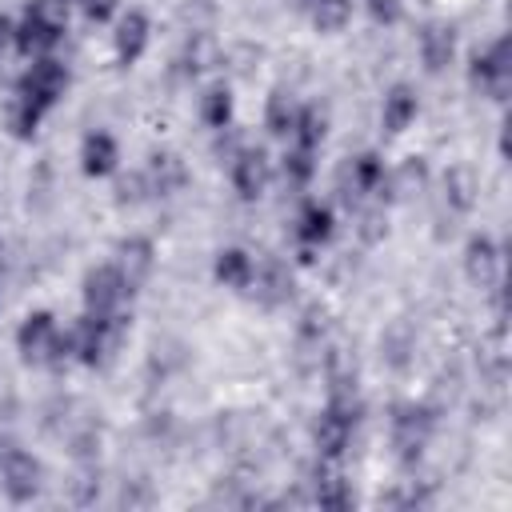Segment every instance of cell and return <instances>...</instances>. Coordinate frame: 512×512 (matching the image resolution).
<instances>
[{
    "label": "cell",
    "instance_id": "1",
    "mask_svg": "<svg viewBox=\"0 0 512 512\" xmlns=\"http://www.w3.org/2000/svg\"><path fill=\"white\" fill-rule=\"evenodd\" d=\"M360 416H364V400L356 392V376H332L328 400H324V408L316 416V428H312V444H316L320 464H332L348 452Z\"/></svg>",
    "mask_w": 512,
    "mask_h": 512
},
{
    "label": "cell",
    "instance_id": "2",
    "mask_svg": "<svg viewBox=\"0 0 512 512\" xmlns=\"http://www.w3.org/2000/svg\"><path fill=\"white\" fill-rule=\"evenodd\" d=\"M16 352L24 364H64L72 360V336L56 324L48 308H36L16 328Z\"/></svg>",
    "mask_w": 512,
    "mask_h": 512
},
{
    "label": "cell",
    "instance_id": "3",
    "mask_svg": "<svg viewBox=\"0 0 512 512\" xmlns=\"http://www.w3.org/2000/svg\"><path fill=\"white\" fill-rule=\"evenodd\" d=\"M436 432V412L420 400H400L392 404V416H388V436H392V456L400 468H416L428 440Z\"/></svg>",
    "mask_w": 512,
    "mask_h": 512
},
{
    "label": "cell",
    "instance_id": "4",
    "mask_svg": "<svg viewBox=\"0 0 512 512\" xmlns=\"http://www.w3.org/2000/svg\"><path fill=\"white\" fill-rule=\"evenodd\" d=\"M68 336H72V356L80 364L96 368V364H104L116 352V344L124 336V316H92V312H80V320L68 328Z\"/></svg>",
    "mask_w": 512,
    "mask_h": 512
},
{
    "label": "cell",
    "instance_id": "5",
    "mask_svg": "<svg viewBox=\"0 0 512 512\" xmlns=\"http://www.w3.org/2000/svg\"><path fill=\"white\" fill-rule=\"evenodd\" d=\"M68 84H72V76H68L64 60H56V56H36V60L20 72V80H16V96L28 100L32 108L48 112V108L60 104V96L68 92Z\"/></svg>",
    "mask_w": 512,
    "mask_h": 512
},
{
    "label": "cell",
    "instance_id": "6",
    "mask_svg": "<svg viewBox=\"0 0 512 512\" xmlns=\"http://www.w3.org/2000/svg\"><path fill=\"white\" fill-rule=\"evenodd\" d=\"M468 80H472V88H480L488 100H496V104L508 100V92H512V52H508V36H496L488 48L472 52Z\"/></svg>",
    "mask_w": 512,
    "mask_h": 512
},
{
    "label": "cell",
    "instance_id": "7",
    "mask_svg": "<svg viewBox=\"0 0 512 512\" xmlns=\"http://www.w3.org/2000/svg\"><path fill=\"white\" fill-rule=\"evenodd\" d=\"M0 488H4V496H8L12 504L36 500L40 488H44V468H40V460H36L28 448H20V444H4V448H0Z\"/></svg>",
    "mask_w": 512,
    "mask_h": 512
},
{
    "label": "cell",
    "instance_id": "8",
    "mask_svg": "<svg viewBox=\"0 0 512 512\" xmlns=\"http://www.w3.org/2000/svg\"><path fill=\"white\" fill-rule=\"evenodd\" d=\"M80 300H84V312H92V316H120V308L128 300L120 268L116 264L88 268L84 280H80Z\"/></svg>",
    "mask_w": 512,
    "mask_h": 512
},
{
    "label": "cell",
    "instance_id": "9",
    "mask_svg": "<svg viewBox=\"0 0 512 512\" xmlns=\"http://www.w3.org/2000/svg\"><path fill=\"white\" fill-rule=\"evenodd\" d=\"M228 176H232V188L240 200H260L272 180V160L260 144H240L228 156Z\"/></svg>",
    "mask_w": 512,
    "mask_h": 512
},
{
    "label": "cell",
    "instance_id": "10",
    "mask_svg": "<svg viewBox=\"0 0 512 512\" xmlns=\"http://www.w3.org/2000/svg\"><path fill=\"white\" fill-rule=\"evenodd\" d=\"M500 268H504V256H500L496 240L484 236V232L468 236V244H464V276L484 292H500Z\"/></svg>",
    "mask_w": 512,
    "mask_h": 512
},
{
    "label": "cell",
    "instance_id": "11",
    "mask_svg": "<svg viewBox=\"0 0 512 512\" xmlns=\"http://www.w3.org/2000/svg\"><path fill=\"white\" fill-rule=\"evenodd\" d=\"M112 264L120 268L128 296H136V292L148 284L152 268H156V244H152L148 236H124V240L116 244V260H112Z\"/></svg>",
    "mask_w": 512,
    "mask_h": 512
},
{
    "label": "cell",
    "instance_id": "12",
    "mask_svg": "<svg viewBox=\"0 0 512 512\" xmlns=\"http://www.w3.org/2000/svg\"><path fill=\"white\" fill-rule=\"evenodd\" d=\"M148 40H152V20H148L140 8H128V12L116 16L112 52H116V64H120V68H132V64L148 52Z\"/></svg>",
    "mask_w": 512,
    "mask_h": 512
},
{
    "label": "cell",
    "instance_id": "13",
    "mask_svg": "<svg viewBox=\"0 0 512 512\" xmlns=\"http://www.w3.org/2000/svg\"><path fill=\"white\" fill-rule=\"evenodd\" d=\"M144 180H148V196H160V200L164 196H176V192L188 188V164L176 152L156 148L148 156V164H144Z\"/></svg>",
    "mask_w": 512,
    "mask_h": 512
},
{
    "label": "cell",
    "instance_id": "14",
    "mask_svg": "<svg viewBox=\"0 0 512 512\" xmlns=\"http://www.w3.org/2000/svg\"><path fill=\"white\" fill-rule=\"evenodd\" d=\"M384 172H388V164H384L380 152H360V156H352V160L344 164V172H340V192H344V200L352 204L356 196L380 192Z\"/></svg>",
    "mask_w": 512,
    "mask_h": 512
},
{
    "label": "cell",
    "instance_id": "15",
    "mask_svg": "<svg viewBox=\"0 0 512 512\" xmlns=\"http://www.w3.org/2000/svg\"><path fill=\"white\" fill-rule=\"evenodd\" d=\"M452 60H456V28L444 24V20H428L420 28V64H424V72L440 76Z\"/></svg>",
    "mask_w": 512,
    "mask_h": 512
},
{
    "label": "cell",
    "instance_id": "16",
    "mask_svg": "<svg viewBox=\"0 0 512 512\" xmlns=\"http://www.w3.org/2000/svg\"><path fill=\"white\" fill-rule=\"evenodd\" d=\"M116 164H120V144H116V136L104 132V128L84 132V140H80V172L92 176V180H100V176H112Z\"/></svg>",
    "mask_w": 512,
    "mask_h": 512
},
{
    "label": "cell",
    "instance_id": "17",
    "mask_svg": "<svg viewBox=\"0 0 512 512\" xmlns=\"http://www.w3.org/2000/svg\"><path fill=\"white\" fill-rule=\"evenodd\" d=\"M440 188H444L448 212H456V216H468V212L476 208V200H480V176H476V168L464 164V160H460V164H448Z\"/></svg>",
    "mask_w": 512,
    "mask_h": 512
},
{
    "label": "cell",
    "instance_id": "18",
    "mask_svg": "<svg viewBox=\"0 0 512 512\" xmlns=\"http://www.w3.org/2000/svg\"><path fill=\"white\" fill-rule=\"evenodd\" d=\"M332 232H336V216H332V208H328L324 200H304L300 212H296V244H300L304 252H312V248L328 244Z\"/></svg>",
    "mask_w": 512,
    "mask_h": 512
},
{
    "label": "cell",
    "instance_id": "19",
    "mask_svg": "<svg viewBox=\"0 0 512 512\" xmlns=\"http://www.w3.org/2000/svg\"><path fill=\"white\" fill-rule=\"evenodd\" d=\"M60 40H64V32L48 28V24H44V20H36L32 12H24V16L12 24V48H16L20 56H28V60L48 56V52H52Z\"/></svg>",
    "mask_w": 512,
    "mask_h": 512
},
{
    "label": "cell",
    "instance_id": "20",
    "mask_svg": "<svg viewBox=\"0 0 512 512\" xmlns=\"http://www.w3.org/2000/svg\"><path fill=\"white\" fill-rule=\"evenodd\" d=\"M428 184V164L424 156H404L396 168L384 172V184H380V200H408L412 192H420Z\"/></svg>",
    "mask_w": 512,
    "mask_h": 512
},
{
    "label": "cell",
    "instance_id": "21",
    "mask_svg": "<svg viewBox=\"0 0 512 512\" xmlns=\"http://www.w3.org/2000/svg\"><path fill=\"white\" fill-rule=\"evenodd\" d=\"M420 112V100H416V88L412 84H392L384 92V104H380V128L388 136H400Z\"/></svg>",
    "mask_w": 512,
    "mask_h": 512
},
{
    "label": "cell",
    "instance_id": "22",
    "mask_svg": "<svg viewBox=\"0 0 512 512\" xmlns=\"http://www.w3.org/2000/svg\"><path fill=\"white\" fill-rule=\"evenodd\" d=\"M212 276L216 284L232 288V292H248L252 288V276H256V260L244 252V248H220L216 260H212Z\"/></svg>",
    "mask_w": 512,
    "mask_h": 512
},
{
    "label": "cell",
    "instance_id": "23",
    "mask_svg": "<svg viewBox=\"0 0 512 512\" xmlns=\"http://www.w3.org/2000/svg\"><path fill=\"white\" fill-rule=\"evenodd\" d=\"M252 284H256V300H260L264 308H280V304L292 296V276H288V268H284L280 260L256 264Z\"/></svg>",
    "mask_w": 512,
    "mask_h": 512
},
{
    "label": "cell",
    "instance_id": "24",
    "mask_svg": "<svg viewBox=\"0 0 512 512\" xmlns=\"http://www.w3.org/2000/svg\"><path fill=\"white\" fill-rule=\"evenodd\" d=\"M232 108H236V100H232V88L224 80H216V84L204 88V96H200V120H204V128L228 132L232 128Z\"/></svg>",
    "mask_w": 512,
    "mask_h": 512
},
{
    "label": "cell",
    "instance_id": "25",
    "mask_svg": "<svg viewBox=\"0 0 512 512\" xmlns=\"http://www.w3.org/2000/svg\"><path fill=\"white\" fill-rule=\"evenodd\" d=\"M296 116H300L296 96H292L288 88H272V92H268V100H264V128H268L272 136L288 140V136H292V128H296Z\"/></svg>",
    "mask_w": 512,
    "mask_h": 512
},
{
    "label": "cell",
    "instance_id": "26",
    "mask_svg": "<svg viewBox=\"0 0 512 512\" xmlns=\"http://www.w3.org/2000/svg\"><path fill=\"white\" fill-rule=\"evenodd\" d=\"M328 136V112L320 104H300V116H296V128H292V144L316 152Z\"/></svg>",
    "mask_w": 512,
    "mask_h": 512
},
{
    "label": "cell",
    "instance_id": "27",
    "mask_svg": "<svg viewBox=\"0 0 512 512\" xmlns=\"http://www.w3.org/2000/svg\"><path fill=\"white\" fill-rule=\"evenodd\" d=\"M308 16H312V28L316 32L336 36L352 20V0H308Z\"/></svg>",
    "mask_w": 512,
    "mask_h": 512
},
{
    "label": "cell",
    "instance_id": "28",
    "mask_svg": "<svg viewBox=\"0 0 512 512\" xmlns=\"http://www.w3.org/2000/svg\"><path fill=\"white\" fill-rule=\"evenodd\" d=\"M280 168H284V180H288L292 188H308V184L316 180V152L292 144V148H284Z\"/></svg>",
    "mask_w": 512,
    "mask_h": 512
},
{
    "label": "cell",
    "instance_id": "29",
    "mask_svg": "<svg viewBox=\"0 0 512 512\" xmlns=\"http://www.w3.org/2000/svg\"><path fill=\"white\" fill-rule=\"evenodd\" d=\"M316 504H320V508H336V512H344V508L356 504V496H352V488H348L344 476H336V472H320V476H316Z\"/></svg>",
    "mask_w": 512,
    "mask_h": 512
},
{
    "label": "cell",
    "instance_id": "30",
    "mask_svg": "<svg viewBox=\"0 0 512 512\" xmlns=\"http://www.w3.org/2000/svg\"><path fill=\"white\" fill-rule=\"evenodd\" d=\"M24 12H32L36 20H44L56 32H68V16H72V0H32Z\"/></svg>",
    "mask_w": 512,
    "mask_h": 512
},
{
    "label": "cell",
    "instance_id": "31",
    "mask_svg": "<svg viewBox=\"0 0 512 512\" xmlns=\"http://www.w3.org/2000/svg\"><path fill=\"white\" fill-rule=\"evenodd\" d=\"M144 200H148L144 172H132V176H120L116 180V204H144Z\"/></svg>",
    "mask_w": 512,
    "mask_h": 512
},
{
    "label": "cell",
    "instance_id": "32",
    "mask_svg": "<svg viewBox=\"0 0 512 512\" xmlns=\"http://www.w3.org/2000/svg\"><path fill=\"white\" fill-rule=\"evenodd\" d=\"M364 8H368V16H372L376 28H396L400 16H404V4L400 0H364Z\"/></svg>",
    "mask_w": 512,
    "mask_h": 512
},
{
    "label": "cell",
    "instance_id": "33",
    "mask_svg": "<svg viewBox=\"0 0 512 512\" xmlns=\"http://www.w3.org/2000/svg\"><path fill=\"white\" fill-rule=\"evenodd\" d=\"M80 4H84V16L92 24H108L116 16V0H80Z\"/></svg>",
    "mask_w": 512,
    "mask_h": 512
},
{
    "label": "cell",
    "instance_id": "34",
    "mask_svg": "<svg viewBox=\"0 0 512 512\" xmlns=\"http://www.w3.org/2000/svg\"><path fill=\"white\" fill-rule=\"evenodd\" d=\"M380 220H384V212H380V208L364 212V216H360V236H364V240H376V236L384 232V228H380Z\"/></svg>",
    "mask_w": 512,
    "mask_h": 512
},
{
    "label": "cell",
    "instance_id": "35",
    "mask_svg": "<svg viewBox=\"0 0 512 512\" xmlns=\"http://www.w3.org/2000/svg\"><path fill=\"white\" fill-rule=\"evenodd\" d=\"M12 44V20L0 12V56H4V48Z\"/></svg>",
    "mask_w": 512,
    "mask_h": 512
},
{
    "label": "cell",
    "instance_id": "36",
    "mask_svg": "<svg viewBox=\"0 0 512 512\" xmlns=\"http://www.w3.org/2000/svg\"><path fill=\"white\" fill-rule=\"evenodd\" d=\"M76 4H80V0H76Z\"/></svg>",
    "mask_w": 512,
    "mask_h": 512
}]
</instances>
